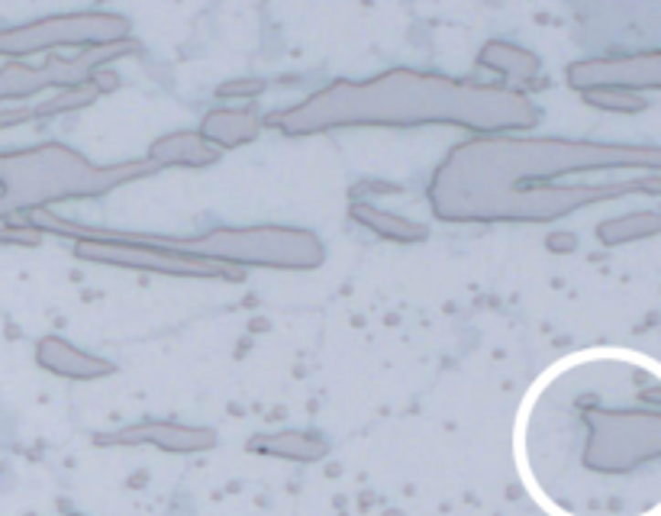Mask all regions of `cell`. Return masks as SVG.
Masks as SVG:
<instances>
[{
	"mask_svg": "<svg viewBox=\"0 0 661 516\" xmlns=\"http://www.w3.org/2000/svg\"><path fill=\"white\" fill-rule=\"evenodd\" d=\"M265 452V456L278 458H293V462H316L329 452L323 442H316L314 435L300 433H284V435H259L255 442H249V452Z\"/></svg>",
	"mask_w": 661,
	"mask_h": 516,
	"instance_id": "7c38bea8",
	"label": "cell"
},
{
	"mask_svg": "<svg viewBox=\"0 0 661 516\" xmlns=\"http://www.w3.org/2000/svg\"><path fill=\"white\" fill-rule=\"evenodd\" d=\"M268 123L287 136L323 133L336 126H426V123H455L477 133L500 129H529L538 113L529 101L513 91L458 84L442 75L388 71L371 81H336L300 107L274 113Z\"/></svg>",
	"mask_w": 661,
	"mask_h": 516,
	"instance_id": "7a4b0ae2",
	"label": "cell"
},
{
	"mask_svg": "<svg viewBox=\"0 0 661 516\" xmlns=\"http://www.w3.org/2000/svg\"><path fill=\"white\" fill-rule=\"evenodd\" d=\"M110 442H152V446L165 448V452H197V448H210L213 446V433L210 429H187V426H175V423H143V426L123 429Z\"/></svg>",
	"mask_w": 661,
	"mask_h": 516,
	"instance_id": "ba28073f",
	"label": "cell"
},
{
	"mask_svg": "<svg viewBox=\"0 0 661 516\" xmlns=\"http://www.w3.org/2000/svg\"><path fill=\"white\" fill-rule=\"evenodd\" d=\"M352 220H358V223L368 226L371 232H378V236H384V239H397V242H423L426 239L423 223H410V220L394 217V213H384L368 204L352 207Z\"/></svg>",
	"mask_w": 661,
	"mask_h": 516,
	"instance_id": "4fadbf2b",
	"label": "cell"
},
{
	"mask_svg": "<svg viewBox=\"0 0 661 516\" xmlns=\"http://www.w3.org/2000/svg\"><path fill=\"white\" fill-rule=\"evenodd\" d=\"M36 361H39L46 371L62 374V378H75V381L103 378V374L113 371L110 361L81 352V349H75L71 342H65L62 336H46V339L36 346Z\"/></svg>",
	"mask_w": 661,
	"mask_h": 516,
	"instance_id": "52a82bcc",
	"label": "cell"
},
{
	"mask_svg": "<svg viewBox=\"0 0 661 516\" xmlns=\"http://www.w3.org/2000/svg\"><path fill=\"white\" fill-rule=\"evenodd\" d=\"M116 46L110 48H84L75 59H62V55H52V59L42 65V69H27V65H7L0 69V101L4 97H29L42 88H78L94 75V65L113 59Z\"/></svg>",
	"mask_w": 661,
	"mask_h": 516,
	"instance_id": "8992f818",
	"label": "cell"
},
{
	"mask_svg": "<svg viewBox=\"0 0 661 516\" xmlns=\"http://www.w3.org/2000/svg\"><path fill=\"white\" fill-rule=\"evenodd\" d=\"M33 220L46 232L84 239H116V242H145L162 249L185 252L204 262H236V265H265V268H314L323 262V245L314 232L287 230V226H255V230H217L197 239H168V236H143V232H107L84 230L52 213L33 210Z\"/></svg>",
	"mask_w": 661,
	"mask_h": 516,
	"instance_id": "277c9868",
	"label": "cell"
},
{
	"mask_svg": "<svg viewBox=\"0 0 661 516\" xmlns=\"http://www.w3.org/2000/svg\"><path fill=\"white\" fill-rule=\"evenodd\" d=\"M648 232H661V220L652 217V213H633V217L603 223L597 230V236L603 239V242H623V239L648 236Z\"/></svg>",
	"mask_w": 661,
	"mask_h": 516,
	"instance_id": "5bb4252c",
	"label": "cell"
},
{
	"mask_svg": "<svg viewBox=\"0 0 661 516\" xmlns=\"http://www.w3.org/2000/svg\"><path fill=\"white\" fill-rule=\"evenodd\" d=\"M27 230H4L0 232V242H27V245H36L39 242V236H23Z\"/></svg>",
	"mask_w": 661,
	"mask_h": 516,
	"instance_id": "2e32d148",
	"label": "cell"
},
{
	"mask_svg": "<svg viewBox=\"0 0 661 516\" xmlns=\"http://www.w3.org/2000/svg\"><path fill=\"white\" fill-rule=\"evenodd\" d=\"M152 171L155 165L149 158L97 168L75 149H65L59 143L23 152H0V217L16 210H42L55 200L69 198H101L107 190Z\"/></svg>",
	"mask_w": 661,
	"mask_h": 516,
	"instance_id": "3957f363",
	"label": "cell"
},
{
	"mask_svg": "<svg viewBox=\"0 0 661 516\" xmlns=\"http://www.w3.org/2000/svg\"><path fill=\"white\" fill-rule=\"evenodd\" d=\"M259 126L261 123L252 110H213L204 116L197 133L213 149H236V145L259 136Z\"/></svg>",
	"mask_w": 661,
	"mask_h": 516,
	"instance_id": "9c48e42d",
	"label": "cell"
},
{
	"mask_svg": "<svg viewBox=\"0 0 661 516\" xmlns=\"http://www.w3.org/2000/svg\"><path fill=\"white\" fill-rule=\"evenodd\" d=\"M481 65L491 71H497V75L510 78V81H532V78L538 75V61L532 59L526 48L519 46H510V42H487L485 48H481Z\"/></svg>",
	"mask_w": 661,
	"mask_h": 516,
	"instance_id": "8fae6325",
	"label": "cell"
},
{
	"mask_svg": "<svg viewBox=\"0 0 661 516\" xmlns=\"http://www.w3.org/2000/svg\"><path fill=\"white\" fill-rule=\"evenodd\" d=\"M219 158V149H213L200 133H171L162 136L149 149V162L155 165H187V168H200V165H213Z\"/></svg>",
	"mask_w": 661,
	"mask_h": 516,
	"instance_id": "30bf717a",
	"label": "cell"
},
{
	"mask_svg": "<svg viewBox=\"0 0 661 516\" xmlns=\"http://www.w3.org/2000/svg\"><path fill=\"white\" fill-rule=\"evenodd\" d=\"M261 88L265 84L255 81V84H223L219 88V97H236V94H261Z\"/></svg>",
	"mask_w": 661,
	"mask_h": 516,
	"instance_id": "9a60e30c",
	"label": "cell"
},
{
	"mask_svg": "<svg viewBox=\"0 0 661 516\" xmlns=\"http://www.w3.org/2000/svg\"><path fill=\"white\" fill-rule=\"evenodd\" d=\"M652 162L648 152L610 145L555 143V139H477L464 143L439 165L430 200L442 220H552L587 200L629 188L555 184L565 171L597 165Z\"/></svg>",
	"mask_w": 661,
	"mask_h": 516,
	"instance_id": "6da1fadb",
	"label": "cell"
},
{
	"mask_svg": "<svg viewBox=\"0 0 661 516\" xmlns=\"http://www.w3.org/2000/svg\"><path fill=\"white\" fill-rule=\"evenodd\" d=\"M130 33L123 16L113 14H62L0 33V55H33L59 46L110 48Z\"/></svg>",
	"mask_w": 661,
	"mask_h": 516,
	"instance_id": "5b68a950",
	"label": "cell"
}]
</instances>
